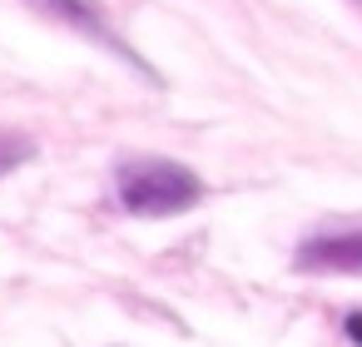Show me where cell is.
<instances>
[{"instance_id": "cell-1", "label": "cell", "mask_w": 362, "mask_h": 347, "mask_svg": "<svg viewBox=\"0 0 362 347\" xmlns=\"http://www.w3.org/2000/svg\"><path fill=\"white\" fill-rule=\"evenodd\" d=\"M115 199L134 218H174L204 199V184L189 164L164 154H134L115 169Z\"/></svg>"}, {"instance_id": "cell-3", "label": "cell", "mask_w": 362, "mask_h": 347, "mask_svg": "<svg viewBox=\"0 0 362 347\" xmlns=\"http://www.w3.org/2000/svg\"><path fill=\"white\" fill-rule=\"evenodd\" d=\"M25 6H30L35 16L55 20V25H65V30H75V35H85V40H95V45L115 50V55H119V60H129L134 70H144V60H139L119 35H115V25H110V16H105L100 0H25Z\"/></svg>"}, {"instance_id": "cell-4", "label": "cell", "mask_w": 362, "mask_h": 347, "mask_svg": "<svg viewBox=\"0 0 362 347\" xmlns=\"http://www.w3.org/2000/svg\"><path fill=\"white\" fill-rule=\"evenodd\" d=\"M30 159H35V139H30V134H21V129H0V179L16 174V169L30 164Z\"/></svg>"}, {"instance_id": "cell-2", "label": "cell", "mask_w": 362, "mask_h": 347, "mask_svg": "<svg viewBox=\"0 0 362 347\" xmlns=\"http://www.w3.org/2000/svg\"><path fill=\"white\" fill-rule=\"evenodd\" d=\"M298 273H352L362 278V218H332L322 228H313L298 253H293Z\"/></svg>"}, {"instance_id": "cell-5", "label": "cell", "mask_w": 362, "mask_h": 347, "mask_svg": "<svg viewBox=\"0 0 362 347\" xmlns=\"http://www.w3.org/2000/svg\"><path fill=\"white\" fill-rule=\"evenodd\" d=\"M342 337H347L352 347H362V307H357V312H347V322H342Z\"/></svg>"}]
</instances>
